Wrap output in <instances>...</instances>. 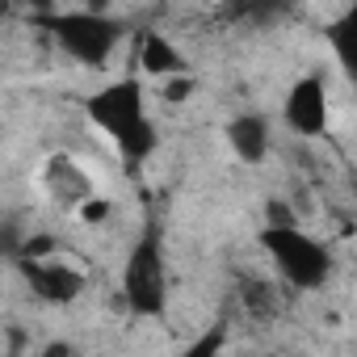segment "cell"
I'll return each mask as SVG.
<instances>
[{
    "label": "cell",
    "mask_w": 357,
    "mask_h": 357,
    "mask_svg": "<svg viewBox=\"0 0 357 357\" xmlns=\"http://www.w3.org/2000/svg\"><path fill=\"white\" fill-rule=\"evenodd\" d=\"M80 105H84V122L109 143V151L122 164H147L160 151V130H155V118L147 105L143 76L126 72L118 80H105Z\"/></svg>",
    "instance_id": "cell-1"
},
{
    "label": "cell",
    "mask_w": 357,
    "mask_h": 357,
    "mask_svg": "<svg viewBox=\"0 0 357 357\" xmlns=\"http://www.w3.org/2000/svg\"><path fill=\"white\" fill-rule=\"evenodd\" d=\"M43 38L55 47V55H63L68 63L84 68V72H101L114 63V55L122 51L126 43V26L114 17V13H93V9H55V13H43V17H30Z\"/></svg>",
    "instance_id": "cell-2"
},
{
    "label": "cell",
    "mask_w": 357,
    "mask_h": 357,
    "mask_svg": "<svg viewBox=\"0 0 357 357\" xmlns=\"http://www.w3.org/2000/svg\"><path fill=\"white\" fill-rule=\"evenodd\" d=\"M118 298L139 319H160L168 311V248L160 223H147L118 265Z\"/></svg>",
    "instance_id": "cell-3"
},
{
    "label": "cell",
    "mask_w": 357,
    "mask_h": 357,
    "mask_svg": "<svg viewBox=\"0 0 357 357\" xmlns=\"http://www.w3.org/2000/svg\"><path fill=\"white\" fill-rule=\"evenodd\" d=\"M261 248L278 273L282 286L290 290H324L336 273L332 248L307 231V223H265Z\"/></svg>",
    "instance_id": "cell-4"
},
{
    "label": "cell",
    "mask_w": 357,
    "mask_h": 357,
    "mask_svg": "<svg viewBox=\"0 0 357 357\" xmlns=\"http://www.w3.org/2000/svg\"><path fill=\"white\" fill-rule=\"evenodd\" d=\"M282 126L298 143H315L332 126V89L319 72H303L282 97Z\"/></svg>",
    "instance_id": "cell-5"
},
{
    "label": "cell",
    "mask_w": 357,
    "mask_h": 357,
    "mask_svg": "<svg viewBox=\"0 0 357 357\" xmlns=\"http://www.w3.org/2000/svg\"><path fill=\"white\" fill-rule=\"evenodd\" d=\"M227 147L240 164H265L273 151V118L261 109H240L227 118Z\"/></svg>",
    "instance_id": "cell-6"
},
{
    "label": "cell",
    "mask_w": 357,
    "mask_h": 357,
    "mask_svg": "<svg viewBox=\"0 0 357 357\" xmlns=\"http://www.w3.org/2000/svg\"><path fill=\"white\" fill-rule=\"evenodd\" d=\"M130 55H135V59H130V72H139V76H147V80H155V84L168 80V76L190 72L185 51L176 47L168 34H160V30H143Z\"/></svg>",
    "instance_id": "cell-7"
},
{
    "label": "cell",
    "mask_w": 357,
    "mask_h": 357,
    "mask_svg": "<svg viewBox=\"0 0 357 357\" xmlns=\"http://www.w3.org/2000/svg\"><path fill=\"white\" fill-rule=\"evenodd\" d=\"M324 38H328L332 63L340 68V76L349 84H357V0H344V9L328 22Z\"/></svg>",
    "instance_id": "cell-8"
},
{
    "label": "cell",
    "mask_w": 357,
    "mask_h": 357,
    "mask_svg": "<svg viewBox=\"0 0 357 357\" xmlns=\"http://www.w3.org/2000/svg\"><path fill=\"white\" fill-rule=\"evenodd\" d=\"M9 5L30 9V17H43V13H55L59 9V0H9Z\"/></svg>",
    "instance_id": "cell-9"
}]
</instances>
